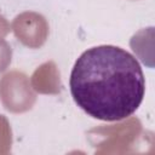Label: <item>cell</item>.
Instances as JSON below:
<instances>
[{
  "label": "cell",
  "instance_id": "cell-1",
  "mask_svg": "<svg viewBox=\"0 0 155 155\" xmlns=\"http://www.w3.org/2000/svg\"><path fill=\"white\" fill-rule=\"evenodd\" d=\"M69 86L78 107L90 116L119 121L130 117L140 105L145 79L134 56L117 46L101 45L78 58Z\"/></svg>",
  "mask_w": 155,
  "mask_h": 155
},
{
  "label": "cell",
  "instance_id": "cell-2",
  "mask_svg": "<svg viewBox=\"0 0 155 155\" xmlns=\"http://www.w3.org/2000/svg\"><path fill=\"white\" fill-rule=\"evenodd\" d=\"M28 76L21 71H10L0 80V98L4 107L12 113H23L31 109L35 93L30 88Z\"/></svg>",
  "mask_w": 155,
  "mask_h": 155
},
{
  "label": "cell",
  "instance_id": "cell-3",
  "mask_svg": "<svg viewBox=\"0 0 155 155\" xmlns=\"http://www.w3.org/2000/svg\"><path fill=\"white\" fill-rule=\"evenodd\" d=\"M16 38L30 48L42 46L48 35V24L45 17L36 12H23L12 22Z\"/></svg>",
  "mask_w": 155,
  "mask_h": 155
},
{
  "label": "cell",
  "instance_id": "cell-4",
  "mask_svg": "<svg viewBox=\"0 0 155 155\" xmlns=\"http://www.w3.org/2000/svg\"><path fill=\"white\" fill-rule=\"evenodd\" d=\"M31 87L41 93L59 92V73L53 62H47L35 70L31 76Z\"/></svg>",
  "mask_w": 155,
  "mask_h": 155
},
{
  "label": "cell",
  "instance_id": "cell-5",
  "mask_svg": "<svg viewBox=\"0 0 155 155\" xmlns=\"http://www.w3.org/2000/svg\"><path fill=\"white\" fill-rule=\"evenodd\" d=\"M11 56L12 51L10 45L4 39H0V73L4 71L11 63Z\"/></svg>",
  "mask_w": 155,
  "mask_h": 155
},
{
  "label": "cell",
  "instance_id": "cell-6",
  "mask_svg": "<svg viewBox=\"0 0 155 155\" xmlns=\"http://www.w3.org/2000/svg\"><path fill=\"white\" fill-rule=\"evenodd\" d=\"M8 31H10V24L6 21V18L2 15H0V39L6 36V34Z\"/></svg>",
  "mask_w": 155,
  "mask_h": 155
}]
</instances>
